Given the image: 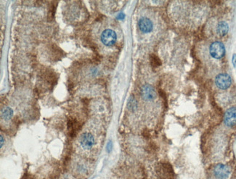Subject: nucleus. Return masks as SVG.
Wrapping results in <instances>:
<instances>
[{
	"label": "nucleus",
	"mask_w": 236,
	"mask_h": 179,
	"mask_svg": "<svg viewBox=\"0 0 236 179\" xmlns=\"http://www.w3.org/2000/svg\"><path fill=\"white\" fill-rule=\"evenodd\" d=\"M213 174L217 179H227L231 174L230 168L225 164H217L213 169Z\"/></svg>",
	"instance_id": "obj_1"
},
{
	"label": "nucleus",
	"mask_w": 236,
	"mask_h": 179,
	"mask_svg": "<svg viewBox=\"0 0 236 179\" xmlns=\"http://www.w3.org/2000/svg\"><path fill=\"white\" fill-rule=\"evenodd\" d=\"M209 51L211 57L215 59H221L225 54V48L222 42L215 41L211 44Z\"/></svg>",
	"instance_id": "obj_2"
},
{
	"label": "nucleus",
	"mask_w": 236,
	"mask_h": 179,
	"mask_svg": "<svg viewBox=\"0 0 236 179\" xmlns=\"http://www.w3.org/2000/svg\"><path fill=\"white\" fill-rule=\"evenodd\" d=\"M215 84L219 88L225 90L230 86L232 84V79L228 74L221 73L217 75L215 78Z\"/></svg>",
	"instance_id": "obj_3"
},
{
	"label": "nucleus",
	"mask_w": 236,
	"mask_h": 179,
	"mask_svg": "<svg viewBox=\"0 0 236 179\" xmlns=\"http://www.w3.org/2000/svg\"><path fill=\"white\" fill-rule=\"evenodd\" d=\"M101 41L105 45L110 47L116 43L117 39L116 33L110 29H106L101 34Z\"/></svg>",
	"instance_id": "obj_4"
},
{
	"label": "nucleus",
	"mask_w": 236,
	"mask_h": 179,
	"mask_svg": "<svg viewBox=\"0 0 236 179\" xmlns=\"http://www.w3.org/2000/svg\"><path fill=\"white\" fill-rule=\"evenodd\" d=\"M224 123L227 127L232 128L236 125V107L229 108L225 112L224 116Z\"/></svg>",
	"instance_id": "obj_5"
},
{
	"label": "nucleus",
	"mask_w": 236,
	"mask_h": 179,
	"mask_svg": "<svg viewBox=\"0 0 236 179\" xmlns=\"http://www.w3.org/2000/svg\"><path fill=\"white\" fill-rule=\"evenodd\" d=\"M68 134L71 138L75 137L77 135L78 130L81 129V124L76 118H70L67 123Z\"/></svg>",
	"instance_id": "obj_6"
},
{
	"label": "nucleus",
	"mask_w": 236,
	"mask_h": 179,
	"mask_svg": "<svg viewBox=\"0 0 236 179\" xmlns=\"http://www.w3.org/2000/svg\"><path fill=\"white\" fill-rule=\"evenodd\" d=\"M79 142L81 146L86 150H90L94 144V136L90 133H84L81 136Z\"/></svg>",
	"instance_id": "obj_7"
},
{
	"label": "nucleus",
	"mask_w": 236,
	"mask_h": 179,
	"mask_svg": "<svg viewBox=\"0 0 236 179\" xmlns=\"http://www.w3.org/2000/svg\"><path fill=\"white\" fill-rule=\"evenodd\" d=\"M141 96L142 99L146 101H152L156 97V92L155 88L150 85L142 86L141 89Z\"/></svg>",
	"instance_id": "obj_8"
},
{
	"label": "nucleus",
	"mask_w": 236,
	"mask_h": 179,
	"mask_svg": "<svg viewBox=\"0 0 236 179\" xmlns=\"http://www.w3.org/2000/svg\"><path fill=\"white\" fill-rule=\"evenodd\" d=\"M138 25L140 31L145 33L152 31L153 27L152 21L147 18H142L138 22Z\"/></svg>",
	"instance_id": "obj_9"
},
{
	"label": "nucleus",
	"mask_w": 236,
	"mask_h": 179,
	"mask_svg": "<svg viewBox=\"0 0 236 179\" xmlns=\"http://www.w3.org/2000/svg\"><path fill=\"white\" fill-rule=\"evenodd\" d=\"M229 31V25L226 22L222 21L218 23L217 27V31L219 35L220 36H225L226 34L228 33Z\"/></svg>",
	"instance_id": "obj_10"
},
{
	"label": "nucleus",
	"mask_w": 236,
	"mask_h": 179,
	"mask_svg": "<svg viewBox=\"0 0 236 179\" xmlns=\"http://www.w3.org/2000/svg\"><path fill=\"white\" fill-rule=\"evenodd\" d=\"M13 111L11 108L5 107L2 109L1 111V117L2 119L5 120H10L13 117Z\"/></svg>",
	"instance_id": "obj_11"
},
{
	"label": "nucleus",
	"mask_w": 236,
	"mask_h": 179,
	"mask_svg": "<svg viewBox=\"0 0 236 179\" xmlns=\"http://www.w3.org/2000/svg\"><path fill=\"white\" fill-rule=\"evenodd\" d=\"M150 65L153 68H156L159 67L161 65V61L158 56H156L154 54H152L150 56Z\"/></svg>",
	"instance_id": "obj_12"
},
{
	"label": "nucleus",
	"mask_w": 236,
	"mask_h": 179,
	"mask_svg": "<svg viewBox=\"0 0 236 179\" xmlns=\"http://www.w3.org/2000/svg\"><path fill=\"white\" fill-rule=\"evenodd\" d=\"M55 10H56L55 2H52V4L50 6L49 12H48V20H49V21H52V20H53L54 17V13H55Z\"/></svg>",
	"instance_id": "obj_13"
},
{
	"label": "nucleus",
	"mask_w": 236,
	"mask_h": 179,
	"mask_svg": "<svg viewBox=\"0 0 236 179\" xmlns=\"http://www.w3.org/2000/svg\"><path fill=\"white\" fill-rule=\"evenodd\" d=\"M137 102L134 98H130V100L128 102V108L130 110H134L137 108Z\"/></svg>",
	"instance_id": "obj_14"
},
{
	"label": "nucleus",
	"mask_w": 236,
	"mask_h": 179,
	"mask_svg": "<svg viewBox=\"0 0 236 179\" xmlns=\"http://www.w3.org/2000/svg\"><path fill=\"white\" fill-rule=\"evenodd\" d=\"M112 146H113L112 142L110 141V142L108 143V144H107V151H108V152H110L112 150Z\"/></svg>",
	"instance_id": "obj_15"
},
{
	"label": "nucleus",
	"mask_w": 236,
	"mask_h": 179,
	"mask_svg": "<svg viewBox=\"0 0 236 179\" xmlns=\"http://www.w3.org/2000/svg\"><path fill=\"white\" fill-rule=\"evenodd\" d=\"M232 62H233L234 67H236V54H234V55H233V58H232Z\"/></svg>",
	"instance_id": "obj_16"
},
{
	"label": "nucleus",
	"mask_w": 236,
	"mask_h": 179,
	"mask_svg": "<svg viewBox=\"0 0 236 179\" xmlns=\"http://www.w3.org/2000/svg\"><path fill=\"white\" fill-rule=\"evenodd\" d=\"M0 138H1V147H2L4 143H5V140H4V138H3L2 136H0Z\"/></svg>",
	"instance_id": "obj_17"
},
{
	"label": "nucleus",
	"mask_w": 236,
	"mask_h": 179,
	"mask_svg": "<svg viewBox=\"0 0 236 179\" xmlns=\"http://www.w3.org/2000/svg\"><path fill=\"white\" fill-rule=\"evenodd\" d=\"M118 18L123 19V18H124V14H123V13H121L120 15L118 16Z\"/></svg>",
	"instance_id": "obj_18"
}]
</instances>
